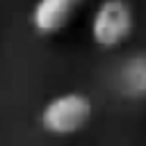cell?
I'll return each mask as SVG.
<instances>
[{"label":"cell","mask_w":146,"mask_h":146,"mask_svg":"<svg viewBox=\"0 0 146 146\" xmlns=\"http://www.w3.org/2000/svg\"><path fill=\"white\" fill-rule=\"evenodd\" d=\"M135 32V11L128 0H100L89 21L91 41L103 50L121 48Z\"/></svg>","instance_id":"cell-1"},{"label":"cell","mask_w":146,"mask_h":146,"mask_svg":"<svg viewBox=\"0 0 146 146\" xmlns=\"http://www.w3.org/2000/svg\"><path fill=\"white\" fill-rule=\"evenodd\" d=\"M94 114L91 100L80 91H66L50 98L41 110V128L52 137H71L78 135Z\"/></svg>","instance_id":"cell-2"},{"label":"cell","mask_w":146,"mask_h":146,"mask_svg":"<svg viewBox=\"0 0 146 146\" xmlns=\"http://www.w3.org/2000/svg\"><path fill=\"white\" fill-rule=\"evenodd\" d=\"M84 0H36L30 11V25L39 36L62 34L78 16Z\"/></svg>","instance_id":"cell-3"},{"label":"cell","mask_w":146,"mask_h":146,"mask_svg":"<svg viewBox=\"0 0 146 146\" xmlns=\"http://www.w3.org/2000/svg\"><path fill=\"white\" fill-rule=\"evenodd\" d=\"M116 87L130 100H146V50L123 59L116 73Z\"/></svg>","instance_id":"cell-4"}]
</instances>
